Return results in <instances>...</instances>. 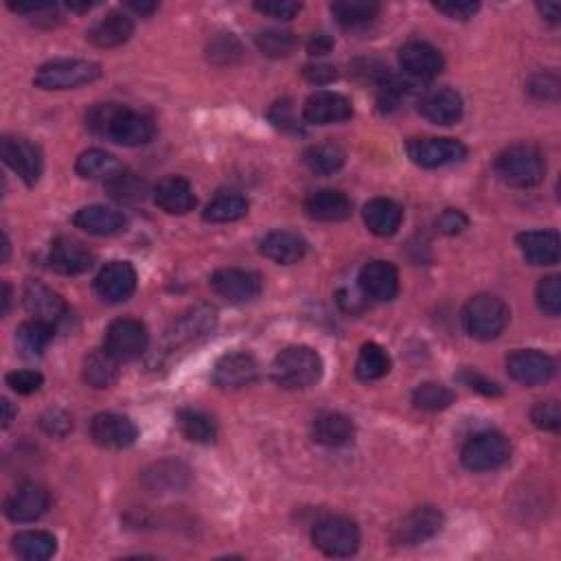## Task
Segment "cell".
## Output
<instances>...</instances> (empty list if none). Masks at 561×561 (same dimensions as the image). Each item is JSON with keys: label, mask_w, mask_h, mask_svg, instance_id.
I'll use <instances>...</instances> for the list:
<instances>
[{"label": "cell", "mask_w": 561, "mask_h": 561, "mask_svg": "<svg viewBox=\"0 0 561 561\" xmlns=\"http://www.w3.org/2000/svg\"><path fill=\"white\" fill-rule=\"evenodd\" d=\"M86 125L97 136L123 147H141L154 139V121L143 112L130 110L119 103H97L86 114Z\"/></svg>", "instance_id": "cell-1"}, {"label": "cell", "mask_w": 561, "mask_h": 561, "mask_svg": "<svg viewBox=\"0 0 561 561\" xmlns=\"http://www.w3.org/2000/svg\"><path fill=\"white\" fill-rule=\"evenodd\" d=\"M323 358L318 356V351L305 345H296L283 349L270 366V375L274 384L290 391H301V388L314 386L320 377H323Z\"/></svg>", "instance_id": "cell-2"}, {"label": "cell", "mask_w": 561, "mask_h": 561, "mask_svg": "<svg viewBox=\"0 0 561 561\" xmlns=\"http://www.w3.org/2000/svg\"><path fill=\"white\" fill-rule=\"evenodd\" d=\"M496 176L509 187L529 189L540 185L546 171V163L542 152L531 143H518L500 152L496 163Z\"/></svg>", "instance_id": "cell-3"}, {"label": "cell", "mask_w": 561, "mask_h": 561, "mask_svg": "<svg viewBox=\"0 0 561 561\" xmlns=\"http://www.w3.org/2000/svg\"><path fill=\"white\" fill-rule=\"evenodd\" d=\"M509 323L507 303L494 294H478L463 309L465 331L476 340H494Z\"/></svg>", "instance_id": "cell-4"}, {"label": "cell", "mask_w": 561, "mask_h": 561, "mask_svg": "<svg viewBox=\"0 0 561 561\" xmlns=\"http://www.w3.org/2000/svg\"><path fill=\"white\" fill-rule=\"evenodd\" d=\"M101 77V66L88 60H53L42 64L33 84L42 90H75Z\"/></svg>", "instance_id": "cell-5"}, {"label": "cell", "mask_w": 561, "mask_h": 561, "mask_svg": "<svg viewBox=\"0 0 561 561\" xmlns=\"http://www.w3.org/2000/svg\"><path fill=\"white\" fill-rule=\"evenodd\" d=\"M312 542L329 557H351L360 548V529L349 518L331 515L314 526Z\"/></svg>", "instance_id": "cell-6"}, {"label": "cell", "mask_w": 561, "mask_h": 561, "mask_svg": "<svg viewBox=\"0 0 561 561\" xmlns=\"http://www.w3.org/2000/svg\"><path fill=\"white\" fill-rule=\"evenodd\" d=\"M511 459V445L505 434L480 432L465 443L461 461L469 472H494Z\"/></svg>", "instance_id": "cell-7"}, {"label": "cell", "mask_w": 561, "mask_h": 561, "mask_svg": "<svg viewBox=\"0 0 561 561\" xmlns=\"http://www.w3.org/2000/svg\"><path fill=\"white\" fill-rule=\"evenodd\" d=\"M150 345V334L136 318H117L106 329V349L114 360L132 362L141 358Z\"/></svg>", "instance_id": "cell-8"}, {"label": "cell", "mask_w": 561, "mask_h": 561, "mask_svg": "<svg viewBox=\"0 0 561 561\" xmlns=\"http://www.w3.org/2000/svg\"><path fill=\"white\" fill-rule=\"evenodd\" d=\"M0 156H3L5 165L14 169L27 187L38 185L44 169L38 145H33L29 139H22V136H5L3 143H0Z\"/></svg>", "instance_id": "cell-9"}, {"label": "cell", "mask_w": 561, "mask_h": 561, "mask_svg": "<svg viewBox=\"0 0 561 561\" xmlns=\"http://www.w3.org/2000/svg\"><path fill=\"white\" fill-rule=\"evenodd\" d=\"M406 152L417 167L439 169L461 163L467 156V147L456 139H410Z\"/></svg>", "instance_id": "cell-10"}, {"label": "cell", "mask_w": 561, "mask_h": 561, "mask_svg": "<svg viewBox=\"0 0 561 561\" xmlns=\"http://www.w3.org/2000/svg\"><path fill=\"white\" fill-rule=\"evenodd\" d=\"M261 277L253 270L222 268L211 277V290L228 303H248L261 294Z\"/></svg>", "instance_id": "cell-11"}, {"label": "cell", "mask_w": 561, "mask_h": 561, "mask_svg": "<svg viewBox=\"0 0 561 561\" xmlns=\"http://www.w3.org/2000/svg\"><path fill=\"white\" fill-rule=\"evenodd\" d=\"M90 437L101 448L123 450L139 439V428L130 417L117 415V412H101L90 421Z\"/></svg>", "instance_id": "cell-12"}, {"label": "cell", "mask_w": 561, "mask_h": 561, "mask_svg": "<svg viewBox=\"0 0 561 561\" xmlns=\"http://www.w3.org/2000/svg\"><path fill=\"white\" fill-rule=\"evenodd\" d=\"M217 320L215 307L211 305H198L191 307L189 312L176 318L171 327L165 331V342L169 349H176L180 345H189V342L198 340L206 334H211Z\"/></svg>", "instance_id": "cell-13"}, {"label": "cell", "mask_w": 561, "mask_h": 561, "mask_svg": "<svg viewBox=\"0 0 561 561\" xmlns=\"http://www.w3.org/2000/svg\"><path fill=\"white\" fill-rule=\"evenodd\" d=\"M507 371L515 382L524 386L546 384L555 375V360L537 349L513 351L507 358Z\"/></svg>", "instance_id": "cell-14"}, {"label": "cell", "mask_w": 561, "mask_h": 561, "mask_svg": "<svg viewBox=\"0 0 561 561\" xmlns=\"http://www.w3.org/2000/svg\"><path fill=\"white\" fill-rule=\"evenodd\" d=\"M136 270L130 261H112L95 279V292L106 303L128 301L136 290Z\"/></svg>", "instance_id": "cell-15"}, {"label": "cell", "mask_w": 561, "mask_h": 561, "mask_svg": "<svg viewBox=\"0 0 561 561\" xmlns=\"http://www.w3.org/2000/svg\"><path fill=\"white\" fill-rule=\"evenodd\" d=\"M49 509V491L38 483H22L11 491L5 502V513L11 522L27 524L40 520Z\"/></svg>", "instance_id": "cell-16"}, {"label": "cell", "mask_w": 561, "mask_h": 561, "mask_svg": "<svg viewBox=\"0 0 561 561\" xmlns=\"http://www.w3.org/2000/svg\"><path fill=\"white\" fill-rule=\"evenodd\" d=\"M257 377H259V364L255 356H250L246 351L226 353V356L215 362V369H213L215 386L226 388V391L250 386Z\"/></svg>", "instance_id": "cell-17"}, {"label": "cell", "mask_w": 561, "mask_h": 561, "mask_svg": "<svg viewBox=\"0 0 561 561\" xmlns=\"http://www.w3.org/2000/svg\"><path fill=\"white\" fill-rule=\"evenodd\" d=\"M95 263V253L86 244L77 242L73 237L55 239L49 250V266L64 277H77L84 274Z\"/></svg>", "instance_id": "cell-18"}, {"label": "cell", "mask_w": 561, "mask_h": 561, "mask_svg": "<svg viewBox=\"0 0 561 561\" xmlns=\"http://www.w3.org/2000/svg\"><path fill=\"white\" fill-rule=\"evenodd\" d=\"M358 285L366 299L386 303L393 301L399 292V274L393 263L375 259L360 270Z\"/></svg>", "instance_id": "cell-19"}, {"label": "cell", "mask_w": 561, "mask_h": 561, "mask_svg": "<svg viewBox=\"0 0 561 561\" xmlns=\"http://www.w3.org/2000/svg\"><path fill=\"white\" fill-rule=\"evenodd\" d=\"M353 117L351 101L334 93V90H318L309 95L303 106V119L312 125H334Z\"/></svg>", "instance_id": "cell-20"}, {"label": "cell", "mask_w": 561, "mask_h": 561, "mask_svg": "<svg viewBox=\"0 0 561 561\" xmlns=\"http://www.w3.org/2000/svg\"><path fill=\"white\" fill-rule=\"evenodd\" d=\"M22 303H25L31 320H40V323L53 327L66 316V303L62 296L40 281H27L25 292H22Z\"/></svg>", "instance_id": "cell-21"}, {"label": "cell", "mask_w": 561, "mask_h": 561, "mask_svg": "<svg viewBox=\"0 0 561 561\" xmlns=\"http://www.w3.org/2000/svg\"><path fill=\"white\" fill-rule=\"evenodd\" d=\"M443 529V513L434 507H419L410 511L397 526L395 542L402 546H419L432 540Z\"/></svg>", "instance_id": "cell-22"}, {"label": "cell", "mask_w": 561, "mask_h": 561, "mask_svg": "<svg viewBox=\"0 0 561 561\" xmlns=\"http://www.w3.org/2000/svg\"><path fill=\"white\" fill-rule=\"evenodd\" d=\"M423 119L434 125H454L463 117V97L452 88H434L419 99Z\"/></svg>", "instance_id": "cell-23"}, {"label": "cell", "mask_w": 561, "mask_h": 561, "mask_svg": "<svg viewBox=\"0 0 561 561\" xmlns=\"http://www.w3.org/2000/svg\"><path fill=\"white\" fill-rule=\"evenodd\" d=\"M399 64L412 79H430L443 71V55L428 42H408L399 49Z\"/></svg>", "instance_id": "cell-24"}, {"label": "cell", "mask_w": 561, "mask_h": 561, "mask_svg": "<svg viewBox=\"0 0 561 561\" xmlns=\"http://www.w3.org/2000/svg\"><path fill=\"white\" fill-rule=\"evenodd\" d=\"M189 469L185 463L180 461H160L145 469L141 474L143 487L150 491V494H176V491L187 489L189 485Z\"/></svg>", "instance_id": "cell-25"}, {"label": "cell", "mask_w": 561, "mask_h": 561, "mask_svg": "<svg viewBox=\"0 0 561 561\" xmlns=\"http://www.w3.org/2000/svg\"><path fill=\"white\" fill-rule=\"evenodd\" d=\"M305 213L316 222H345L353 213V202L338 189H320L307 196Z\"/></svg>", "instance_id": "cell-26"}, {"label": "cell", "mask_w": 561, "mask_h": 561, "mask_svg": "<svg viewBox=\"0 0 561 561\" xmlns=\"http://www.w3.org/2000/svg\"><path fill=\"white\" fill-rule=\"evenodd\" d=\"M154 202L169 215H187L196 209V193L187 178L167 176L156 185Z\"/></svg>", "instance_id": "cell-27"}, {"label": "cell", "mask_w": 561, "mask_h": 561, "mask_svg": "<svg viewBox=\"0 0 561 561\" xmlns=\"http://www.w3.org/2000/svg\"><path fill=\"white\" fill-rule=\"evenodd\" d=\"M73 224L79 228V231H84L88 235L110 237L125 231L128 220H125V215L117 209H110V206H103V204H93L79 209L73 217Z\"/></svg>", "instance_id": "cell-28"}, {"label": "cell", "mask_w": 561, "mask_h": 561, "mask_svg": "<svg viewBox=\"0 0 561 561\" xmlns=\"http://www.w3.org/2000/svg\"><path fill=\"white\" fill-rule=\"evenodd\" d=\"M261 255L279 263V266H292V263H299L305 253H307V242L292 231H272L261 239Z\"/></svg>", "instance_id": "cell-29"}, {"label": "cell", "mask_w": 561, "mask_h": 561, "mask_svg": "<svg viewBox=\"0 0 561 561\" xmlns=\"http://www.w3.org/2000/svg\"><path fill=\"white\" fill-rule=\"evenodd\" d=\"M134 33V22L121 11H108L88 29V40L99 49H114L128 42Z\"/></svg>", "instance_id": "cell-30"}, {"label": "cell", "mask_w": 561, "mask_h": 561, "mask_svg": "<svg viewBox=\"0 0 561 561\" xmlns=\"http://www.w3.org/2000/svg\"><path fill=\"white\" fill-rule=\"evenodd\" d=\"M522 257L531 266H553L561 255V242L557 231H529L518 235Z\"/></svg>", "instance_id": "cell-31"}, {"label": "cell", "mask_w": 561, "mask_h": 561, "mask_svg": "<svg viewBox=\"0 0 561 561\" xmlns=\"http://www.w3.org/2000/svg\"><path fill=\"white\" fill-rule=\"evenodd\" d=\"M364 224L369 231L377 237H391L399 231L404 220V211L397 202L388 198H375L371 202L364 204Z\"/></svg>", "instance_id": "cell-32"}, {"label": "cell", "mask_w": 561, "mask_h": 561, "mask_svg": "<svg viewBox=\"0 0 561 561\" xmlns=\"http://www.w3.org/2000/svg\"><path fill=\"white\" fill-rule=\"evenodd\" d=\"M353 434H356V423L351 417L342 415V412H325L314 419L312 437L316 443L327 445V448H340L347 445Z\"/></svg>", "instance_id": "cell-33"}, {"label": "cell", "mask_w": 561, "mask_h": 561, "mask_svg": "<svg viewBox=\"0 0 561 561\" xmlns=\"http://www.w3.org/2000/svg\"><path fill=\"white\" fill-rule=\"evenodd\" d=\"M119 360H114L106 349L90 351L84 358V382L93 388H110L119 380Z\"/></svg>", "instance_id": "cell-34"}, {"label": "cell", "mask_w": 561, "mask_h": 561, "mask_svg": "<svg viewBox=\"0 0 561 561\" xmlns=\"http://www.w3.org/2000/svg\"><path fill=\"white\" fill-rule=\"evenodd\" d=\"M11 548L20 559L47 561L57 553V540L47 531H22L14 535Z\"/></svg>", "instance_id": "cell-35"}, {"label": "cell", "mask_w": 561, "mask_h": 561, "mask_svg": "<svg viewBox=\"0 0 561 561\" xmlns=\"http://www.w3.org/2000/svg\"><path fill=\"white\" fill-rule=\"evenodd\" d=\"M331 14L345 29H362L380 14V5L373 0H338L331 5Z\"/></svg>", "instance_id": "cell-36"}, {"label": "cell", "mask_w": 561, "mask_h": 561, "mask_svg": "<svg viewBox=\"0 0 561 561\" xmlns=\"http://www.w3.org/2000/svg\"><path fill=\"white\" fill-rule=\"evenodd\" d=\"M303 160H305V165L314 171V174L329 176V174H336V171L345 165L347 154L338 143L325 141V143L307 147Z\"/></svg>", "instance_id": "cell-37"}, {"label": "cell", "mask_w": 561, "mask_h": 561, "mask_svg": "<svg viewBox=\"0 0 561 561\" xmlns=\"http://www.w3.org/2000/svg\"><path fill=\"white\" fill-rule=\"evenodd\" d=\"M123 167L119 165V160L106 150H86L84 154H79L75 171L84 180H103L108 182L117 171Z\"/></svg>", "instance_id": "cell-38"}, {"label": "cell", "mask_w": 561, "mask_h": 561, "mask_svg": "<svg viewBox=\"0 0 561 561\" xmlns=\"http://www.w3.org/2000/svg\"><path fill=\"white\" fill-rule=\"evenodd\" d=\"M248 213V200L239 193H217V196L206 204L204 220L213 224H226L242 220Z\"/></svg>", "instance_id": "cell-39"}, {"label": "cell", "mask_w": 561, "mask_h": 561, "mask_svg": "<svg viewBox=\"0 0 561 561\" xmlns=\"http://www.w3.org/2000/svg\"><path fill=\"white\" fill-rule=\"evenodd\" d=\"M55 336V327L40 323V320H29V323L20 325L16 342L20 351L25 353L27 358H40L47 347L51 345V340Z\"/></svg>", "instance_id": "cell-40"}, {"label": "cell", "mask_w": 561, "mask_h": 561, "mask_svg": "<svg viewBox=\"0 0 561 561\" xmlns=\"http://www.w3.org/2000/svg\"><path fill=\"white\" fill-rule=\"evenodd\" d=\"M178 428L182 437L193 443H213L217 437L215 421L202 410H180L178 412Z\"/></svg>", "instance_id": "cell-41"}, {"label": "cell", "mask_w": 561, "mask_h": 561, "mask_svg": "<svg viewBox=\"0 0 561 561\" xmlns=\"http://www.w3.org/2000/svg\"><path fill=\"white\" fill-rule=\"evenodd\" d=\"M106 185L110 198H114L117 202L123 204H134V202H141L147 193V185L141 176L132 174L128 169H121L114 174L108 182H103Z\"/></svg>", "instance_id": "cell-42"}, {"label": "cell", "mask_w": 561, "mask_h": 561, "mask_svg": "<svg viewBox=\"0 0 561 561\" xmlns=\"http://www.w3.org/2000/svg\"><path fill=\"white\" fill-rule=\"evenodd\" d=\"M388 371H391V358H388V353L380 345L369 342V345H364L360 349V356L356 362V375L362 382L382 380Z\"/></svg>", "instance_id": "cell-43"}, {"label": "cell", "mask_w": 561, "mask_h": 561, "mask_svg": "<svg viewBox=\"0 0 561 561\" xmlns=\"http://www.w3.org/2000/svg\"><path fill=\"white\" fill-rule=\"evenodd\" d=\"M412 404H415V408L419 410L439 412L454 404V393L452 388H448L445 384L423 382L412 391Z\"/></svg>", "instance_id": "cell-44"}, {"label": "cell", "mask_w": 561, "mask_h": 561, "mask_svg": "<svg viewBox=\"0 0 561 561\" xmlns=\"http://www.w3.org/2000/svg\"><path fill=\"white\" fill-rule=\"evenodd\" d=\"M257 49L268 55V57H285L290 55L296 47V38L294 33L283 31V29H266L255 36Z\"/></svg>", "instance_id": "cell-45"}, {"label": "cell", "mask_w": 561, "mask_h": 561, "mask_svg": "<svg viewBox=\"0 0 561 561\" xmlns=\"http://www.w3.org/2000/svg\"><path fill=\"white\" fill-rule=\"evenodd\" d=\"M537 305L544 314L548 316H559L561 312V279L557 274H551V277H544L540 283H537Z\"/></svg>", "instance_id": "cell-46"}, {"label": "cell", "mask_w": 561, "mask_h": 561, "mask_svg": "<svg viewBox=\"0 0 561 561\" xmlns=\"http://www.w3.org/2000/svg\"><path fill=\"white\" fill-rule=\"evenodd\" d=\"M531 421L535 428L546 432H557L561 426V410L557 399H546L531 410Z\"/></svg>", "instance_id": "cell-47"}, {"label": "cell", "mask_w": 561, "mask_h": 561, "mask_svg": "<svg viewBox=\"0 0 561 561\" xmlns=\"http://www.w3.org/2000/svg\"><path fill=\"white\" fill-rule=\"evenodd\" d=\"M239 55H242V49H239V42L233 38V33H222L209 47V57L217 64H231Z\"/></svg>", "instance_id": "cell-48"}, {"label": "cell", "mask_w": 561, "mask_h": 561, "mask_svg": "<svg viewBox=\"0 0 561 561\" xmlns=\"http://www.w3.org/2000/svg\"><path fill=\"white\" fill-rule=\"evenodd\" d=\"M42 384H44V377L38 371L22 369V371H14V373L7 375V386L11 388V391L20 393V395L38 393Z\"/></svg>", "instance_id": "cell-49"}, {"label": "cell", "mask_w": 561, "mask_h": 561, "mask_svg": "<svg viewBox=\"0 0 561 561\" xmlns=\"http://www.w3.org/2000/svg\"><path fill=\"white\" fill-rule=\"evenodd\" d=\"M40 428L51 437H66L73 430V421L64 410H47L40 417Z\"/></svg>", "instance_id": "cell-50"}, {"label": "cell", "mask_w": 561, "mask_h": 561, "mask_svg": "<svg viewBox=\"0 0 561 561\" xmlns=\"http://www.w3.org/2000/svg\"><path fill=\"white\" fill-rule=\"evenodd\" d=\"M459 380H461L465 386L472 388V391L480 393V395H487V397H500V395H502V388H500L496 382L487 380L485 375H480V373L474 371V369L461 371Z\"/></svg>", "instance_id": "cell-51"}, {"label": "cell", "mask_w": 561, "mask_h": 561, "mask_svg": "<svg viewBox=\"0 0 561 561\" xmlns=\"http://www.w3.org/2000/svg\"><path fill=\"white\" fill-rule=\"evenodd\" d=\"M255 9L272 18L292 20L301 11V5L292 3V0H263V3H255Z\"/></svg>", "instance_id": "cell-52"}, {"label": "cell", "mask_w": 561, "mask_h": 561, "mask_svg": "<svg viewBox=\"0 0 561 561\" xmlns=\"http://www.w3.org/2000/svg\"><path fill=\"white\" fill-rule=\"evenodd\" d=\"M270 121L281 130L299 132V121H296V117H294V106L290 99H281L274 103L270 110Z\"/></svg>", "instance_id": "cell-53"}, {"label": "cell", "mask_w": 561, "mask_h": 561, "mask_svg": "<svg viewBox=\"0 0 561 561\" xmlns=\"http://www.w3.org/2000/svg\"><path fill=\"white\" fill-rule=\"evenodd\" d=\"M467 226H469L467 215L459 209H445L437 217V228L443 235H461Z\"/></svg>", "instance_id": "cell-54"}, {"label": "cell", "mask_w": 561, "mask_h": 561, "mask_svg": "<svg viewBox=\"0 0 561 561\" xmlns=\"http://www.w3.org/2000/svg\"><path fill=\"white\" fill-rule=\"evenodd\" d=\"M303 77L307 79L309 84H314V86H327L331 82H336V68L331 66V64H325V62H316V64H305L303 66Z\"/></svg>", "instance_id": "cell-55"}, {"label": "cell", "mask_w": 561, "mask_h": 561, "mask_svg": "<svg viewBox=\"0 0 561 561\" xmlns=\"http://www.w3.org/2000/svg\"><path fill=\"white\" fill-rule=\"evenodd\" d=\"M531 95L537 99H557L559 95V79L555 75H537L531 79L529 84Z\"/></svg>", "instance_id": "cell-56"}, {"label": "cell", "mask_w": 561, "mask_h": 561, "mask_svg": "<svg viewBox=\"0 0 561 561\" xmlns=\"http://www.w3.org/2000/svg\"><path fill=\"white\" fill-rule=\"evenodd\" d=\"M434 9L441 11L448 18L454 20H467L472 18L476 11L480 9L478 3H469V0H463V3H456V0H448V3H434Z\"/></svg>", "instance_id": "cell-57"}, {"label": "cell", "mask_w": 561, "mask_h": 561, "mask_svg": "<svg viewBox=\"0 0 561 561\" xmlns=\"http://www.w3.org/2000/svg\"><path fill=\"white\" fill-rule=\"evenodd\" d=\"M331 49H334V40L327 33H312L307 40V51L312 55H327Z\"/></svg>", "instance_id": "cell-58"}, {"label": "cell", "mask_w": 561, "mask_h": 561, "mask_svg": "<svg viewBox=\"0 0 561 561\" xmlns=\"http://www.w3.org/2000/svg\"><path fill=\"white\" fill-rule=\"evenodd\" d=\"M537 9L542 11V16L546 18V20H551V22H559V5L557 3H540L537 5Z\"/></svg>", "instance_id": "cell-59"}, {"label": "cell", "mask_w": 561, "mask_h": 561, "mask_svg": "<svg viewBox=\"0 0 561 561\" xmlns=\"http://www.w3.org/2000/svg\"><path fill=\"white\" fill-rule=\"evenodd\" d=\"M128 7H130V9H134L136 14H141V16H145V14H152V11H156V9H158V5H156V3H136V0H130Z\"/></svg>", "instance_id": "cell-60"}, {"label": "cell", "mask_w": 561, "mask_h": 561, "mask_svg": "<svg viewBox=\"0 0 561 561\" xmlns=\"http://www.w3.org/2000/svg\"><path fill=\"white\" fill-rule=\"evenodd\" d=\"M14 417H16L14 404H11L9 399H3V428H9L11 421H14Z\"/></svg>", "instance_id": "cell-61"}, {"label": "cell", "mask_w": 561, "mask_h": 561, "mask_svg": "<svg viewBox=\"0 0 561 561\" xmlns=\"http://www.w3.org/2000/svg\"><path fill=\"white\" fill-rule=\"evenodd\" d=\"M9 303H11V288L9 283H3V314L9 312Z\"/></svg>", "instance_id": "cell-62"}, {"label": "cell", "mask_w": 561, "mask_h": 561, "mask_svg": "<svg viewBox=\"0 0 561 561\" xmlns=\"http://www.w3.org/2000/svg\"><path fill=\"white\" fill-rule=\"evenodd\" d=\"M93 5H95V3H82V5H75V3H68L66 7H68V9H71V11H88V9H90V7H93Z\"/></svg>", "instance_id": "cell-63"}]
</instances>
